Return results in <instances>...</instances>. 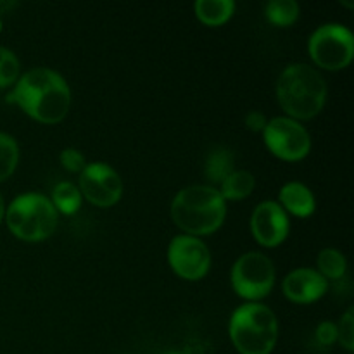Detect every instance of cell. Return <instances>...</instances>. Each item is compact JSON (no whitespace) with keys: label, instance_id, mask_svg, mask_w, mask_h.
<instances>
[{"label":"cell","instance_id":"17","mask_svg":"<svg viewBox=\"0 0 354 354\" xmlns=\"http://www.w3.org/2000/svg\"><path fill=\"white\" fill-rule=\"evenodd\" d=\"M50 203L55 211L62 214H75L82 206V192L71 182H61L52 190Z\"/></svg>","mask_w":354,"mask_h":354},{"label":"cell","instance_id":"20","mask_svg":"<svg viewBox=\"0 0 354 354\" xmlns=\"http://www.w3.org/2000/svg\"><path fill=\"white\" fill-rule=\"evenodd\" d=\"M19 161V147L10 135L0 131V182L9 178Z\"/></svg>","mask_w":354,"mask_h":354},{"label":"cell","instance_id":"10","mask_svg":"<svg viewBox=\"0 0 354 354\" xmlns=\"http://www.w3.org/2000/svg\"><path fill=\"white\" fill-rule=\"evenodd\" d=\"M80 192L93 206L111 207L121 199L123 182L109 165L92 162L80 173Z\"/></svg>","mask_w":354,"mask_h":354},{"label":"cell","instance_id":"4","mask_svg":"<svg viewBox=\"0 0 354 354\" xmlns=\"http://www.w3.org/2000/svg\"><path fill=\"white\" fill-rule=\"evenodd\" d=\"M230 339L241 354H270L279 337L277 317L268 306L242 304L230 318Z\"/></svg>","mask_w":354,"mask_h":354},{"label":"cell","instance_id":"27","mask_svg":"<svg viewBox=\"0 0 354 354\" xmlns=\"http://www.w3.org/2000/svg\"><path fill=\"white\" fill-rule=\"evenodd\" d=\"M3 216H6V204H3L2 196H0V221L3 220Z\"/></svg>","mask_w":354,"mask_h":354},{"label":"cell","instance_id":"13","mask_svg":"<svg viewBox=\"0 0 354 354\" xmlns=\"http://www.w3.org/2000/svg\"><path fill=\"white\" fill-rule=\"evenodd\" d=\"M280 203L294 216L306 218L315 213V196L306 185L299 182H290L280 189ZM283 209V211H286Z\"/></svg>","mask_w":354,"mask_h":354},{"label":"cell","instance_id":"1","mask_svg":"<svg viewBox=\"0 0 354 354\" xmlns=\"http://www.w3.org/2000/svg\"><path fill=\"white\" fill-rule=\"evenodd\" d=\"M7 102L19 106L38 123L62 121L71 106V90L59 73L48 68L30 69L16 82Z\"/></svg>","mask_w":354,"mask_h":354},{"label":"cell","instance_id":"22","mask_svg":"<svg viewBox=\"0 0 354 354\" xmlns=\"http://www.w3.org/2000/svg\"><path fill=\"white\" fill-rule=\"evenodd\" d=\"M337 339L348 351L354 349V311L349 308L341 318V324L337 327Z\"/></svg>","mask_w":354,"mask_h":354},{"label":"cell","instance_id":"15","mask_svg":"<svg viewBox=\"0 0 354 354\" xmlns=\"http://www.w3.org/2000/svg\"><path fill=\"white\" fill-rule=\"evenodd\" d=\"M254 185L256 180L252 173L245 171V169H237V171H234L228 178L221 182L220 194L223 196L225 201H241L251 196Z\"/></svg>","mask_w":354,"mask_h":354},{"label":"cell","instance_id":"11","mask_svg":"<svg viewBox=\"0 0 354 354\" xmlns=\"http://www.w3.org/2000/svg\"><path fill=\"white\" fill-rule=\"evenodd\" d=\"M251 230L259 244L265 248H277L289 235V218L280 204L265 201L252 213Z\"/></svg>","mask_w":354,"mask_h":354},{"label":"cell","instance_id":"18","mask_svg":"<svg viewBox=\"0 0 354 354\" xmlns=\"http://www.w3.org/2000/svg\"><path fill=\"white\" fill-rule=\"evenodd\" d=\"M265 14L275 26H290L299 17V6L296 0H272L266 3Z\"/></svg>","mask_w":354,"mask_h":354},{"label":"cell","instance_id":"25","mask_svg":"<svg viewBox=\"0 0 354 354\" xmlns=\"http://www.w3.org/2000/svg\"><path fill=\"white\" fill-rule=\"evenodd\" d=\"M266 123H268V121H266L265 114L258 113V111H252V113H249L248 118H245V124H248L249 130L252 131L265 130Z\"/></svg>","mask_w":354,"mask_h":354},{"label":"cell","instance_id":"6","mask_svg":"<svg viewBox=\"0 0 354 354\" xmlns=\"http://www.w3.org/2000/svg\"><path fill=\"white\" fill-rule=\"evenodd\" d=\"M308 50L315 64L328 71H339L351 64L354 37L342 24H324L311 35Z\"/></svg>","mask_w":354,"mask_h":354},{"label":"cell","instance_id":"29","mask_svg":"<svg viewBox=\"0 0 354 354\" xmlns=\"http://www.w3.org/2000/svg\"><path fill=\"white\" fill-rule=\"evenodd\" d=\"M0 31H2V21H0Z\"/></svg>","mask_w":354,"mask_h":354},{"label":"cell","instance_id":"14","mask_svg":"<svg viewBox=\"0 0 354 354\" xmlns=\"http://www.w3.org/2000/svg\"><path fill=\"white\" fill-rule=\"evenodd\" d=\"M197 19L207 26H220L225 24L235 12L234 0H197L196 6Z\"/></svg>","mask_w":354,"mask_h":354},{"label":"cell","instance_id":"2","mask_svg":"<svg viewBox=\"0 0 354 354\" xmlns=\"http://www.w3.org/2000/svg\"><path fill=\"white\" fill-rule=\"evenodd\" d=\"M227 201L209 185H192L180 190L171 203V220L187 235H209L223 225Z\"/></svg>","mask_w":354,"mask_h":354},{"label":"cell","instance_id":"24","mask_svg":"<svg viewBox=\"0 0 354 354\" xmlns=\"http://www.w3.org/2000/svg\"><path fill=\"white\" fill-rule=\"evenodd\" d=\"M317 341L322 346H332L337 341V327L332 322H324L317 328Z\"/></svg>","mask_w":354,"mask_h":354},{"label":"cell","instance_id":"16","mask_svg":"<svg viewBox=\"0 0 354 354\" xmlns=\"http://www.w3.org/2000/svg\"><path fill=\"white\" fill-rule=\"evenodd\" d=\"M235 158L234 152L228 151V149H214L206 159V168H204V173H206L207 178L214 183H221L225 178L232 175L235 171Z\"/></svg>","mask_w":354,"mask_h":354},{"label":"cell","instance_id":"28","mask_svg":"<svg viewBox=\"0 0 354 354\" xmlns=\"http://www.w3.org/2000/svg\"><path fill=\"white\" fill-rule=\"evenodd\" d=\"M165 354H182V353H178V351H166Z\"/></svg>","mask_w":354,"mask_h":354},{"label":"cell","instance_id":"26","mask_svg":"<svg viewBox=\"0 0 354 354\" xmlns=\"http://www.w3.org/2000/svg\"><path fill=\"white\" fill-rule=\"evenodd\" d=\"M12 7H16V2H7V0H0V14H3L6 10H10Z\"/></svg>","mask_w":354,"mask_h":354},{"label":"cell","instance_id":"19","mask_svg":"<svg viewBox=\"0 0 354 354\" xmlns=\"http://www.w3.org/2000/svg\"><path fill=\"white\" fill-rule=\"evenodd\" d=\"M318 273L324 277L325 280H339L346 275V268H348V263L342 252H339L337 249H324V251L318 254Z\"/></svg>","mask_w":354,"mask_h":354},{"label":"cell","instance_id":"8","mask_svg":"<svg viewBox=\"0 0 354 354\" xmlns=\"http://www.w3.org/2000/svg\"><path fill=\"white\" fill-rule=\"evenodd\" d=\"M265 144L273 156L283 161H299L310 154L311 138L299 121L273 118L265 127Z\"/></svg>","mask_w":354,"mask_h":354},{"label":"cell","instance_id":"21","mask_svg":"<svg viewBox=\"0 0 354 354\" xmlns=\"http://www.w3.org/2000/svg\"><path fill=\"white\" fill-rule=\"evenodd\" d=\"M19 59L12 50L0 47V88L9 86L19 80Z\"/></svg>","mask_w":354,"mask_h":354},{"label":"cell","instance_id":"3","mask_svg":"<svg viewBox=\"0 0 354 354\" xmlns=\"http://www.w3.org/2000/svg\"><path fill=\"white\" fill-rule=\"evenodd\" d=\"M277 99L289 116L296 120H311L324 109L327 83L313 66L290 64L279 76Z\"/></svg>","mask_w":354,"mask_h":354},{"label":"cell","instance_id":"5","mask_svg":"<svg viewBox=\"0 0 354 354\" xmlns=\"http://www.w3.org/2000/svg\"><path fill=\"white\" fill-rule=\"evenodd\" d=\"M9 230L26 242H40L50 237L59 223V214L50 199L41 194H23L10 203L6 213Z\"/></svg>","mask_w":354,"mask_h":354},{"label":"cell","instance_id":"9","mask_svg":"<svg viewBox=\"0 0 354 354\" xmlns=\"http://www.w3.org/2000/svg\"><path fill=\"white\" fill-rule=\"evenodd\" d=\"M168 261L180 279L201 280L211 268V252L201 239L178 235L169 242Z\"/></svg>","mask_w":354,"mask_h":354},{"label":"cell","instance_id":"12","mask_svg":"<svg viewBox=\"0 0 354 354\" xmlns=\"http://www.w3.org/2000/svg\"><path fill=\"white\" fill-rule=\"evenodd\" d=\"M328 289V283L317 270L299 268L290 272L282 283L286 297L297 304H310L320 299Z\"/></svg>","mask_w":354,"mask_h":354},{"label":"cell","instance_id":"23","mask_svg":"<svg viewBox=\"0 0 354 354\" xmlns=\"http://www.w3.org/2000/svg\"><path fill=\"white\" fill-rule=\"evenodd\" d=\"M61 165L64 166L68 171L82 173L83 168L86 166V162L82 152L76 151V149H66V151L61 152Z\"/></svg>","mask_w":354,"mask_h":354},{"label":"cell","instance_id":"7","mask_svg":"<svg viewBox=\"0 0 354 354\" xmlns=\"http://www.w3.org/2000/svg\"><path fill=\"white\" fill-rule=\"evenodd\" d=\"M275 283V268L268 256L245 252L232 268V286L241 297L249 301L263 299Z\"/></svg>","mask_w":354,"mask_h":354}]
</instances>
